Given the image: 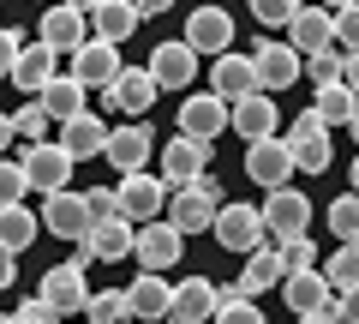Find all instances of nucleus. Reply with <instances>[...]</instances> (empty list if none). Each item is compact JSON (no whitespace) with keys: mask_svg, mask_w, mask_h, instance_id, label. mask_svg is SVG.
<instances>
[{"mask_svg":"<svg viewBox=\"0 0 359 324\" xmlns=\"http://www.w3.org/2000/svg\"><path fill=\"white\" fill-rule=\"evenodd\" d=\"M84 205H90V216H96V222H102V216H120V186H90Z\"/></svg>","mask_w":359,"mask_h":324,"instance_id":"c03bdc74","label":"nucleus"},{"mask_svg":"<svg viewBox=\"0 0 359 324\" xmlns=\"http://www.w3.org/2000/svg\"><path fill=\"white\" fill-rule=\"evenodd\" d=\"M287 42L299 48V60L335 48V13H330V6H299V18L287 25Z\"/></svg>","mask_w":359,"mask_h":324,"instance_id":"393cba45","label":"nucleus"},{"mask_svg":"<svg viewBox=\"0 0 359 324\" xmlns=\"http://www.w3.org/2000/svg\"><path fill=\"white\" fill-rule=\"evenodd\" d=\"M245 174H252L264 193H276V186H287L294 181V150H287V138L276 132V138H257V144H245Z\"/></svg>","mask_w":359,"mask_h":324,"instance_id":"ddd939ff","label":"nucleus"},{"mask_svg":"<svg viewBox=\"0 0 359 324\" xmlns=\"http://www.w3.org/2000/svg\"><path fill=\"white\" fill-rule=\"evenodd\" d=\"M84 318H90V324H126V318H132V300H126V288H102V294H90Z\"/></svg>","mask_w":359,"mask_h":324,"instance_id":"72a5a7b5","label":"nucleus"},{"mask_svg":"<svg viewBox=\"0 0 359 324\" xmlns=\"http://www.w3.org/2000/svg\"><path fill=\"white\" fill-rule=\"evenodd\" d=\"M66 6H78V13L90 18V13H96V6H102V0H66Z\"/></svg>","mask_w":359,"mask_h":324,"instance_id":"5fc2aeb1","label":"nucleus"},{"mask_svg":"<svg viewBox=\"0 0 359 324\" xmlns=\"http://www.w3.org/2000/svg\"><path fill=\"white\" fill-rule=\"evenodd\" d=\"M25 193H30V174H25V162L0 156V205H25Z\"/></svg>","mask_w":359,"mask_h":324,"instance_id":"ea45409f","label":"nucleus"},{"mask_svg":"<svg viewBox=\"0 0 359 324\" xmlns=\"http://www.w3.org/2000/svg\"><path fill=\"white\" fill-rule=\"evenodd\" d=\"M132 240H138V222H132V216H102L96 228H90V240H78V247H72V264H78V271H90L96 259H108V264L132 259Z\"/></svg>","mask_w":359,"mask_h":324,"instance_id":"f03ea898","label":"nucleus"},{"mask_svg":"<svg viewBox=\"0 0 359 324\" xmlns=\"http://www.w3.org/2000/svg\"><path fill=\"white\" fill-rule=\"evenodd\" d=\"M228 127H233V103H222L216 91L186 96V103H180V138H204V144H216V132H228Z\"/></svg>","mask_w":359,"mask_h":324,"instance_id":"9b49d317","label":"nucleus"},{"mask_svg":"<svg viewBox=\"0 0 359 324\" xmlns=\"http://www.w3.org/2000/svg\"><path fill=\"white\" fill-rule=\"evenodd\" d=\"M150 72H156V84H162V91L198 84V54H192V42H186V37H168V42H156V54H150Z\"/></svg>","mask_w":359,"mask_h":324,"instance_id":"aec40b11","label":"nucleus"},{"mask_svg":"<svg viewBox=\"0 0 359 324\" xmlns=\"http://www.w3.org/2000/svg\"><path fill=\"white\" fill-rule=\"evenodd\" d=\"M216 324H264L257 300H245L240 288H222V306H216Z\"/></svg>","mask_w":359,"mask_h":324,"instance_id":"e433bc0d","label":"nucleus"},{"mask_svg":"<svg viewBox=\"0 0 359 324\" xmlns=\"http://www.w3.org/2000/svg\"><path fill=\"white\" fill-rule=\"evenodd\" d=\"M353 138H359V120H353Z\"/></svg>","mask_w":359,"mask_h":324,"instance_id":"052dcab7","label":"nucleus"},{"mask_svg":"<svg viewBox=\"0 0 359 324\" xmlns=\"http://www.w3.org/2000/svg\"><path fill=\"white\" fill-rule=\"evenodd\" d=\"M210 156H216V144L180 138V132H174V138L162 144V181L174 186V193H180V186H198V181L210 174Z\"/></svg>","mask_w":359,"mask_h":324,"instance_id":"39448f33","label":"nucleus"},{"mask_svg":"<svg viewBox=\"0 0 359 324\" xmlns=\"http://www.w3.org/2000/svg\"><path fill=\"white\" fill-rule=\"evenodd\" d=\"M318 6H330V13H347V6H359V0H318Z\"/></svg>","mask_w":359,"mask_h":324,"instance_id":"6e6d98bb","label":"nucleus"},{"mask_svg":"<svg viewBox=\"0 0 359 324\" xmlns=\"http://www.w3.org/2000/svg\"><path fill=\"white\" fill-rule=\"evenodd\" d=\"M347 247H353V252H359V234H353V240H347Z\"/></svg>","mask_w":359,"mask_h":324,"instance_id":"bf43d9fd","label":"nucleus"},{"mask_svg":"<svg viewBox=\"0 0 359 324\" xmlns=\"http://www.w3.org/2000/svg\"><path fill=\"white\" fill-rule=\"evenodd\" d=\"M282 300H287L294 318H306V312H330L335 306V288H330L323 271H287L282 276Z\"/></svg>","mask_w":359,"mask_h":324,"instance_id":"412c9836","label":"nucleus"},{"mask_svg":"<svg viewBox=\"0 0 359 324\" xmlns=\"http://www.w3.org/2000/svg\"><path fill=\"white\" fill-rule=\"evenodd\" d=\"M276 247H282V264H287V271H318V247H311V234L276 240Z\"/></svg>","mask_w":359,"mask_h":324,"instance_id":"79ce46f5","label":"nucleus"},{"mask_svg":"<svg viewBox=\"0 0 359 324\" xmlns=\"http://www.w3.org/2000/svg\"><path fill=\"white\" fill-rule=\"evenodd\" d=\"M347 91L359 96V54H347Z\"/></svg>","mask_w":359,"mask_h":324,"instance_id":"3c124183","label":"nucleus"},{"mask_svg":"<svg viewBox=\"0 0 359 324\" xmlns=\"http://www.w3.org/2000/svg\"><path fill=\"white\" fill-rule=\"evenodd\" d=\"M36 234H42V216H36V210H25V205H0V247H6V252H25Z\"/></svg>","mask_w":359,"mask_h":324,"instance_id":"473e14b6","label":"nucleus"},{"mask_svg":"<svg viewBox=\"0 0 359 324\" xmlns=\"http://www.w3.org/2000/svg\"><path fill=\"white\" fill-rule=\"evenodd\" d=\"M330 228L341 234V247H347V240L359 234V193H341V198L330 205Z\"/></svg>","mask_w":359,"mask_h":324,"instance_id":"a19ab883","label":"nucleus"},{"mask_svg":"<svg viewBox=\"0 0 359 324\" xmlns=\"http://www.w3.org/2000/svg\"><path fill=\"white\" fill-rule=\"evenodd\" d=\"M311 222V198L299 193V186H276V193H264V228L269 240H294V234H306Z\"/></svg>","mask_w":359,"mask_h":324,"instance_id":"f8f14e48","label":"nucleus"},{"mask_svg":"<svg viewBox=\"0 0 359 324\" xmlns=\"http://www.w3.org/2000/svg\"><path fill=\"white\" fill-rule=\"evenodd\" d=\"M13 264H18V252L0 247V288H13Z\"/></svg>","mask_w":359,"mask_h":324,"instance_id":"09e8293b","label":"nucleus"},{"mask_svg":"<svg viewBox=\"0 0 359 324\" xmlns=\"http://www.w3.org/2000/svg\"><path fill=\"white\" fill-rule=\"evenodd\" d=\"M252 72H257V91H287V84H299V72H306V60H299V48L294 42H257L252 48Z\"/></svg>","mask_w":359,"mask_h":324,"instance_id":"0eeeda50","label":"nucleus"},{"mask_svg":"<svg viewBox=\"0 0 359 324\" xmlns=\"http://www.w3.org/2000/svg\"><path fill=\"white\" fill-rule=\"evenodd\" d=\"M180 37L192 42V54L198 60H222V54H233V13L228 6H198L192 18H186V30H180Z\"/></svg>","mask_w":359,"mask_h":324,"instance_id":"423d86ee","label":"nucleus"},{"mask_svg":"<svg viewBox=\"0 0 359 324\" xmlns=\"http://www.w3.org/2000/svg\"><path fill=\"white\" fill-rule=\"evenodd\" d=\"M299 324H341V318H335V312H306Z\"/></svg>","mask_w":359,"mask_h":324,"instance_id":"864d4df0","label":"nucleus"},{"mask_svg":"<svg viewBox=\"0 0 359 324\" xmlns=\"http://www.w3.org/2000/svg\"><path fill=\"white\" fill-rule=\"evenodd\" d=\"M347 193H359V156H353V169H347Z\"/></svg>","mask_w":359,"mask_h":324,"instance_id":"4d7b16f0","label":"nucleus"},{"mask_svg":"<svg viewBox=\"0 0 359 324\" xmlns=\"http://www.w3.org/2000/svg\"><path fill=\"white\" fill-rule=\"evenodd\" d=\"M168 198H174V186H168L162 174H150V169L120 174V216H132V222H156V216H168Z\"/></svg>","mask_w":359,"mask_h":324,"instance_id":"20e7f679","label":"nucleus"},{"mask_svg":"<svg viewBox=\"0 0 359 324\" xmlns=\"http://www.w3.org/2000/svg\"><path fill=\"white\" fill-rule=\"evenodd\" d=\"M210 91H216L222 103H240V96H252V91H257L252 54H222V60L210 66Z\"/></svg>","mask_w":359,"mask_h":324,"instance_id":"c85d7f7f","label":"nucleus"},{"mask_svg":"<svg viewBox=\"0 0 359 324\" xmlns=\"http://www.w3.org/2000/svg\"><path fill=\"white\" fill-rule=\"evenodd\" d=\"M18 162H25V174H30V186H36V193H66V181H72V156L60 150V138H48V144H25V156H18Z\"/></svg>","mask_w":359,"mask_h":324,"instance_id":"2eb2a0df","label":"nucleus"},{"mask_svg":"<svg viewBox=\"0 0 359 324\" xmlns=\"http://www.w3.org/2000/svg\"><path fill=\"white\" fill-rule=\"evenodd\" d=\"M306 78H311V84H347V54H341V48L311 54V60H306Z\"/></svg>","mask_w":359,"mask_h":324,"instance_id":"c9c22d12","label":"nucleus"},{"mask_svg":"<svg viewBox=\"0 0 359 324\" xmlns=\"http://www.w3.org/2000/svg\"><path fill=\"white\" fill-rule=\"evenodd\" d=\"M318 271L330 276V288H335V294H347V288H359V252H353V247H341L335 259H323Z\"/></svg>","mask_w":359,"mask_h":324,"instance_id":"f704fd0d","label":"nucleus"},{"mask_svg":"<svg viewBox=\"0 0 359 324\" xmlns=\"http://www.w3.org/2000/svg\"><path fill=\"white\" fill-rule=\"evenodd\" d=\"M138 6H132V0H102V6H96V13H90V37H102V42H126L132 30H138Z\"/></svg>","mask_w":359,"mask_h":324,"instance_id":"7c9ffc66","label":"nucleus"},{"mask_svg":"<svg viewBox=\"0 0 359 324\" xmlns=\"http://www.w3.org/2000/svg\"><path fill=\"white\" fill-rule=\"evenodd\" d=\"M120 72H126V60H120V48H114V42H102V37H90L84 48L72 54V78L84 84V91H96V96H102Z\"/></svg>","mask_w":359,"mask_h":324,"instance_id":"4468645a","label":"nucleus"},{"mask_svg":"<svg viewBox=\"0 0 359 324\" xmlns=\"http://www.w3.org/2000/svg\"><path fill=\"white\" fill-rule=\"evenodd\" d=\"M18 324H60V312H54L48 306V300H42V294H30V300H18Z\"/></svg>","mask_w":359,"mask_h":324,"instance_id":"a18cd8bd","label":"nucleus"},{"mask_svg":"<svg viewBox=\"0 0 359 324\" xmlns=\"http://www.w3.org/2000/svg\"><path fill=\"white\" fill-rule=\"evenodd\" d=\"M108 120L102 115H78V120H66L60 127V150L72 156V162H90V156H108Z\"/></svg>","mask_w":359,"mask_h":324,"instance_id":"cd10ccee","label":"nucleus"},{"mask_svg":"<svg viewBox=\"0 0 359 324\" xmlns=\"http://www.w3.org/2000/svg\"><path fill=\"white\" fill-rule=\"evenodd\" d=\"M222 240L228 252H257V247H269V228H264V210H252V205H222V216H216V228H210Z\"/></svg>","mask_w":359,"mask_h":324,"instance_id":"1a4fd4ad","label":"nucleus"},{"mask_svg":"<svg viewBox=\"0 0 359 324\" xmlns=\"http://www.w3.org/2000/svg\"><path fill=\"white\" fill-rule=\"evenodd\" d=\"M282 276H287L282 247H257V252H245V271L233 276V288H240L245 300H257V294H269V288H282Z\"/></svg>","mask_w":359,"mask_h":324,"instance_id":"a878e982","label":"nucleus"},{"mask_svg":"<svg viewBox=\"0 0 359 324\" xmlns=\"http://www.w3.org/2000/svg\"><path fill=\"white\" fill-rule=\"evenodd\" d=\"M90 228H96V216H90L84 193H48V205H42V234H54V240H90Z\"/></svg>","mask_w":359,"mask_h":324,"instance_id":"9d476101","label":"nucleus"},{"mask_svg":"<svg viewBox=\"0 0 359 324\" xmlns=\"http://www.w3.org/2000/svg\"><path fill=\"white\" fill-rule=\"evenodd\" d=\"M132 6H138V13H168L174 0H132Z\"/></svg>","mask_w":359,"mask_h":324,"instance_id":"603ef678","label":"nucleus"},{"mask_svg":"<svg viewBox=\"0 0 359 324\" xmlns=\"http://www.w3.org/2000/svg\"><path fill=\"white\" fill-rule=\"evenodd\" d=\"M0 324H18V312H0Z\"/></svg>","mask_w":359,"mask_h":324,"instance_id":"13d9d810","label":"nucleus"},{"mask_svg":"<svg viewBox=\"0 0 359 324\" xmlns=\"http://www.w3.org/2000/svg\"><path fill=\"white\" fill-rule=\"evenodd\" d=\"M48 48H60V54H78L90 42V18L78 13V6H66V0H54L48 13H42V30H36Z\"/></svg>","mask_w":359,"mask_h":324,"instance_id":"4be33fe9","label":"nucleus"},{"mask_svg":"<svg viewBox=\"0 0 359 324\" xmlns=\"http://www.w3.org/2000/svg\"><path fill=\"white\" fill-rule=\"evenodd\" d=\"M13 127H18V138H25V144H48V127H54V120H48V108H42V103H25V108L13 115Z\"/></svg>","mask_w":359,"mask_h":324,"instance_id":"4c0bfd02","label":"nucleus"},{"mask_svg":"<svg viewBox=\"0 0 359 324\" xmlns=\"http://www.w3.org/2000/svg\"><path fill=\"white\" fill-rule=\"evenodd\" d=\"M180 252H186V234L174 228L168 216H156V222H138V240H132V259H138V271H174L180 264Z\"/></svg>","mask_w":359,"mask_h":324,"instance_id":"7ed1b4c3","label":"nucleus"},{"mask_svg":"<svg viewBox=\"0 0 359 324\" xmlns=\"http://www.w3.org/2000/svg\"><path fill=\"white\" fill-rule=\"evenodd\" d=\"M282 138H287V150H294V169H299V174H323V169H330V156H335V150H330V127H323L311 108L282 132Z\"/></svg>","mask_w":359,"mask_h":324,"instance_id":"6e6552de","label":"nucleus"},{"mask_svg":"<svg viewBox=\"0 0 359 324\" xmlns=\"http://www.w3.org/2000/svg\"><path fill=\"white\" fill-rule=\"evenodd\" d=\"M216 306H222V288L210 283V276H186V283L174 288L168 324H216Z\"/></svg>","mask_w":359,"mask_h":324,"instance_id":"a211bd4d","label":"nucleus"},{"mask_svg":"<svg viewBox=\"0 0 359 324\" xmlns=\"http://www.w3.org/2000/svg\"><path fill=\"white\" fill-rule=\"evenodd\" d=\"M156 96H162V84H156V72H150V66H126V72H120L114 84L102 91V103L138 120V115H150V108H156Z\"/></svg>","mask_w":359,"mask_h":324,"instance_id":"dca6fc26","label":"nucleus"},{"mask_svg":"<svg viewBox=\"0 0 359 324\" xmlns=\"http://www.w3.org/2000/svg\"><path fill=\"white\" fill-rule=\"evenodd\" d=\"M299 6H306V0H252V18L269 25V30H287L299 18Z\"/></svg>","mask_w":359,"mask_h":324,"instance_id":"58836bf2","label":"nucleus"},{"mask_svg":"<svg viewBox=\"0 0 359 324\" xmlns=\"http://www.w3.org/2000/svg\"><path fill=\"white\" fill-rule=\"evenodd\" d=\"M60 78V48H48V42H25V54H18V66H13V84L18 91H30V96H42Z\"/></svg>","mask_w":359,"mask_h":324,"instance_id":"b1692460","label":"nucleus"},{"mask_svg":"<svg viewBox=\"0 0 359 324\" xmlns=\"http://www.w3.org/2000/svg\"><path fill=\"white\" fill-rule=\"evenodd\" d=\"M126 300H132V318L138 324H168V312H174V283L156 276V271H144V276H132Z\"/></svg>","mask_w":359,"mask_h":324,"instance_id":"5701e85b","label":"nucleus"},{"mask_svg":"<svg viewBox=\"0 0 359 324\" xmlns=\"http://www.w3.org/2000/svg\"><path fill=\"white\" fill-rule=\"evenodd\" d=\"M335 48H341V54H359V6L335 13Z\"/></svg>","mask_w":359,"mask_h":324,"instance_id":"37998d69","label":"nucleus"},{"mask_svg":"<svg viewBox=\"0 0 359 324\" xmlns=\"http://www.w3.org/2000/svg\"><path fill=\"white\" fill-rule=\"evenodd\" d=\"M311 115H318L323 127H347V132H353V120H359V96L347 91V84H318V96H311Z\"/></svg>","mask_w":359,"mask_h":324,"instance_id":"2f4dec72","label":"nucleus"},{"mask_svg":"<svg viewBox=\"0 0 359 324\" xmlns=\"http://www.w3.org/2000/svg\"><path fill=\"white\" fill-rule=\"evenodd\" d=\"M335 318H341V324H359V288H347V294H335Z\"/></svg>","mask_w":359,"mask_h":324,"instance_id":"de8ad7c7","label":"nucleus"},{"mask_svg":"<svg viewBox=\"0 0 359 324\" xmlns=\"http://www.w3.org/2000/svg\"><path fill=\"white\" fill-rule=\"evenodd\" d=\"M13 138H18V127H13V115H0V156L13 150Z\"/></svg>","mask_w":359,"mask_h":324,"instance_id":"8fccbe9b","label":"nucleus"},{"mask_svg":"<svg viewBox=\"0 0 359 324\" xmlns=\"http://www.w3.org/2000/svg\"><path fill=\"white\" fill-rule=\"evenodd\" d=\"M276 127H282V115H276V96H269V91H252V96L233 103V132H240L245 144L276 138Z\"/></svg>","mask_w":359,"mask_h":324,"instance_id":"bb28decb","label":"nucleus"},{"mask_svg":"<svg viewBox=\"0 0 359 324\" xmlns=\"http://www.w3.org/2000/svg\"><path fill=\"white\" fill-rule=\"evenodd\" d=\"M18 54H25V30H6V25H0V78H13Z\"/></svg>","mask_w":359,"mask_h":324,"instance_id":"49530a36","label":"nucleus"},{"mask_svg":"<svg viewBox=\"0 0 359 324\" xmlns=\"http://www.w3.org/2000/svg\"><path fill=\"white\" fill-rule=\"evenodd\" d=\"M150 156H156V132L144 120H126V127L108 132V169L138 174V169H150Z\"/></svg>","mask_w":359,"mask_h":324,"instance_id":"f3484780","label":"nucleus"},{"mask_svg":"<svg viewBox=\"0 0 359 324\" xmlns=\"http://www.w3.org/2000/svg\"><path fill=\"white\" fill-rule=\"evenodd\" d=\"M222 181L216 174H204L198 186H180L174 198H168V222H174L180 234H204V228H216V216H222Z\"/></svg>","mask_w":359,"mask_h":324,"instance_id":"f257e3e1","label":"nucleus"},{"mask_svg":"<svg viewBox=\"0 0 359 324\" xmlns=\"http://www.w3.org/2000/svg\"><path fill=\"white\" fill-rule=\"evenodd\" d=\"M36 294L66 318V312H84L96 288L84 283V271H78V264H54V271H42V288H36Z\"/></svg>","mask_w":359,"mask_h":324,"instance_id":"6ab92c4d","label":"nucleus"},{"mask_svg":"<svg viewBox=\"0 0 359 324\" xmlns=\"http://www.w3.org/2000/svg\"><path fill=\"white\" fill-rule=\"evenodd\" d=\"M36 103L48 108V120H54V127H66V120L90 115V91H84V84H78L72 72H60V78H54V84H48V91L36 96Z\"/></svg>","mask_w":359,"mask_h":324,"instance_id":"c756f323","label":"nucleus"}]
</instances>
